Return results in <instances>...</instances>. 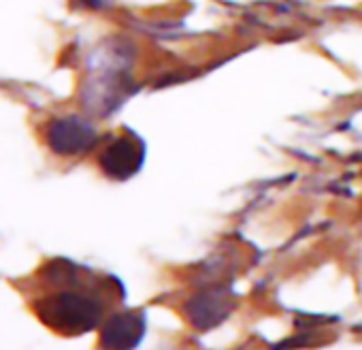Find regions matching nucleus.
<instances>
[{
	"instance_id": "obj_3",
	"label": "nucleus",
	"mask_w": 362,
	"mask_h": 350,
	"mask_svg": "<svg viewBox=\"0 0 362 350\" xmlns=\"http://www.w3.org/2000/svg\"><path fill=\"white\" fill-rule=\"evenodd\" d=\"M143 310H122L107 316L98 331V350H134L145 335Z\"/></svg>"
},
{
	"instance_id": "obj_5",
	"label": "nucleus",
	"mask_w": 362,
	"mask_h": 350,
	"mask_svg": "<svg viewBox=\"0 0 362 350\" xmlns=\"http://www.w3.org/2000/svg\"><path fill=\"white\" fill-rule=\"evenodd\" d=\"M73 3H77L81 7H90V9H98L105 5V0H73Z\"/></svg>"
},
{
	"instance_id": "obj_4",
	"label": "nucleus",
	"mask_w": 362,
	"mask_h": 350,
	"mask_svg": "<svg viewBox=\"0 0 362 350\" xmlns=\"http://www.w3.org/2000/svg\"><path fill=\"white\" fill-rule=\"evenodd\" d=\"M132 162H134V149L126 139L113 141L100 154V166L105 169L107 175H113V178H124V175H128L132 171Z\"/></svg>"
},
{
	"instance_id": "obj_2",
	"label": "nucleus",
	"mask_w": 362,
	"mask_h": 350,
	"mask_svg": "<svg viewBox=\"0 0 362 350\" xmlns=\"http://www.w3.org/2000/svg\"><path fill=\"white\" fill-rule=\"evenodd\" d=\"M43 139L52 154L71 158L88 152L96 141V132L92 124L79 115H58L47 120L43 128Z\"/></svg>"
},
{
	"instance_id": "obj_1",
	"label": "nucleus",
	"mask_w": 362,
	"mask_h": 350,
	"mask_svg": "<svg viewBox=\"0 0 362 350\" xmlns=\"http://www.w3.org/2000/svg\"><path fill=\"white\" fill-rule=\"evenodd\" d=\"M9 284L45 329L66 339L100 329L111 307L124 301V286L113 276L96 273L64 256L47 259Z\"/></svg>"
}]
</instances>
